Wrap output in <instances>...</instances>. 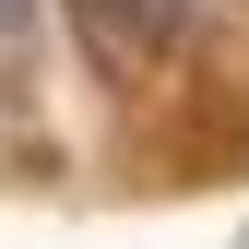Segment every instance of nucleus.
Instances as JSON below:
<instances>
[{"label":"nucleus","mask_w":249,"mask_h":249,"mask_svg":"<svg viewBox=\"0 0 249 249\" xmlns=\"http://www.w3.org/2000/svg\"><path fill=\"white\" fill-rule=\"evenodd\" d=\"M71 24H83V48L107 71H154L166 36H178V0H71Z\"/></svg>","instance_id":"nucleus-1"}]
</instances>
